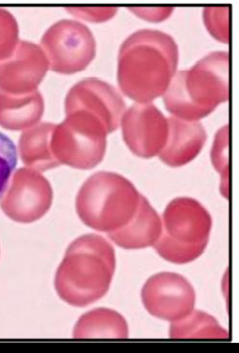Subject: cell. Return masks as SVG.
Instances as JSON below:
<instances>
[{
	"instance_id": "277c9868",
	"label": "cell",
	"mask_w": 239,
	"mask_h": 353,
	"mask_svg": "<svg viewBox=\"0 0 239 353\" xmlns=\"http://www.w3.org/2000/svg\"><path fill=\"white\" fill-rule=\"evenodd\" d=\"M140 196L125 176L112 172H98L87 179L79 190L77 214L87 227L112 233L132 220Z\"/></svg>"
},
{
	"instance_id": "6da1fadb",
	"label": "cell",
	"mask_w": 239,
	"mask_h": 353,
	"mask_svg": "<svg viewBox=\"0 0 239 353\" xmlns=\"http://www.w3.org/2000/svg\"><path fill=\"white\" fill-rule=\"evenodd\" d=\"M178 61V46L172 36L157 30H138L120 48V89L132 101L151 103L165 94Z\"/></svg>"
},
{
	"instance_id": "ba28073f",
	"label": "cell",
	"mask_w": 239,
	"mask_h": 353,
	"mask_svg": "<svg viewBox=\"0 0 239 353\" xmlns=\"http://www.w3.org/2000/svg\"><path fill=\"white\" fill-rule=\"evenodd\" d=\"M52 201L48 179L36 170L21 168L1 195L0 208L10 220L31 224L48 214Z\"/></svg>"
},
{
	"instance_id": "603a6c76",
	"label": "cell",
	"mask_w": 239,
	"mask_h": 353,
	"mask_svg": "<svg viewBox=\"0 0 239 353\" xmlns=\"http://www.w3.org/2000/svg\"><path fill=\"white\" fill-rule=\"evenodd\" d=\"M67 10L72 12V14L85 19V20L93 21V22H104L110 20L111 18L118 12L117 8H67Z\"/></svg>"
},
{
	"instance_id": "ac0fdd59",
	"label": "cell",
	"mask_w": 239,
	"mask_h": 353,
	"mask_svg": "<svg viewBox=\"0 0 239 353\" xmlns=\"http://www.w3.org/2000/svg\"><path fill=\"white\" fill-rule=\"evenodd\" d=\"M170 337L173 339H228L229 334L220 326L215 318L195 310L176 322H171Z\"/></svg>"
},
{
	"instance_id": "7c38bea8",
	"label": "cell",
	"mask_w": 239,
	"mask_h": 353,
	"mask_svg": "<svg viewBox=\"0 0 239 353\" xmlns=\"http://www.w3.org/2000/svg\"><path fill=\"white\" fill-rule=\"evenodd\" d=\"M48 69V57L40 46L19 41L14 53L0 61V90L10 94L34 92Z\"/></svg>"
},
{
	"instance_id": "e0dca14e",
	"label": "cell",
	"mask_w": 239,
	"mask_h": 353,
	"mask_svg": "<svg viewBox=\"0 0 239 353\" xmlns=\"http://www.w3.org/2000/svg\"><path fill=\"white\" fill-rule=\"evenodd\" d=\"M129 336L127 322L119 312L108 308H96L83 314L73 333L74 338H115Z\"/></svg>"
},
{
	"instance_id": "9a60e30c",
	"label": "cell",
	"mask_w": 239,
	"mask_h": 353,
	"mask_svg": "<svg viewBox=\"0 0 239 353\" xmlns=\"http://www.w3.org/2000/svg\"><path fill=\"white\" fill-rule=\"evenodd\" d=\"M44 114V101L36 90L28 94H10L0 90V126L21 131L35 126Z\"/></svg>"
},
{
	"instance_id": "8fae6325",
	"label": "cell",
	"mask_w": 239,
	"mask_h": 353,
	"mask_svg": "<svg viewBox=\"0 0 239 353\" xmlns=\"http://www.w3.org/2000/svg\"><path fill=\"white\" fill-rule=\"evenodd\" d=\"M66 114L82 110L102 121L108 133L116 131L126 104L112 85L99 79H85L75 84L65 101Z\"/></svg>"
},
{
	"instance_id": "cb8c5ba5",
	"label": "cell",
	"mask_w": 239,
	"mask_h": 353,
	"mask_svg": "<svg viewBox=\"0 0 239 353\" xmlns=\"http://www.w3.org/2000/svg\"><path fill=\"white\" fill-rule=\"evenodd\" d=\"M130 10L135 12L138 17H142L145 20L153 21V22L166 20L173 12L172 8H130Z\"/></svg>"
},
{
	"instance_id": "d6986e66",
	"label": "cell",
	"mask_w": 239,
	"mask_h": 353,
	"mask_svg": "<svg viewBox=\"0 0 239 353\" xmlns=\"http://www.w3.org/2000/svg\"><path fill=\"white\" fill-rule=\"evenodd\" d=\"M19 43V26L8 10L0 8V61L14 53Z\"/></svg>"
},
{
	"instance_id": "30bf717a",
	"label": "cell",
	"mask_w": 239,
	"mask_h": 353,
	"mask_svg": "<svg viewBox=\"0 0 239 353\" xmlns=\"http://www.w3.org/2000/svg\"><path fill=\"white\" fill-rule=\"evenodd\" d=\"M124 142L142 159L159 155L168 139V119L153 103H137L121 118Z\"/></svg>"
},
{
	"instance_id": "ffe728a7",
	"label": "cell",
	"mask_w": 239,
	"mask_h": 353,
	"mask_svg": "<svg viewBox=\"0 0 239 353\" xmlns=\"http://www.w3.org/2000/svg\"><path fill=\"white\" fill-rule=\"evenodd\" d=\"M204 24L216 39L228 43L230 39L229 8H206Z\"/></svg>"
},
{
	"instance_id": "7a4b0ae2",
	"label": "cell",
	"mask_w": 239,
	"mask_h": 353,
	"mask_svg": "<svg viewBox=\"0 0 239 353\" xmlns=\"http://www.w3.org/2000/svg\"><path fill=\"white\" fill-rule=\"evenodd\" d=\"M116 269L114 248L102 236L87 234L73 241L59 265L55 287L61 301L85 307L108 293Z\"/></svg>"
},
{
	"instance_id": "5b68a950",
	"label": "cell",
	"mask_w": 239,
	"mask_h": 353,
	"mask_svg": "<svg viewBox=\"0 0 239 353\" xmlns=\"http://www.w3.org/2000/svg\"><path fill=\"white\" fill-rule=\"evenodd\" d=\"M212 226V216L200 202L178 197L164 212L162 233L153 248L170 263H191L206 250Z\"/></svg>"
},
{
	"instance_id": "4fadbf2b",
	"label": "cell",
	"mask_w": 239,
	"mask_h": 353,
	"mask_svg": "<svg viewBox=\"0 0 239 353\" xmlns=\"http://www.w3.org/2000/svg\"><path fill=\"white\" fill-rule=\"evenodd\" d=\"M169 134L160 159L171 168H180L193 161L207 141L204 126L198 122L168 118Z\"/></svg>"
},
{
	"instance_id": "9c48e42d",
	"label": "cell",
	"mask_w": 239,
	"mask_h": 353,
	"mask_svg": "<svg viewBox=\"0 0 239 353\" xmlns=\"http://www.w3.org/2000/svg\"><path fill=\"white\" fill-rule=\"evenodd\" d=\"M145 310L161 320L176 322L189 316L195 305V291L187 278L176 273L151 276L142 291Z\"/></svg>"
},
{
	"instance_id": "5bb4252c",
	"label": "cell",
	"mask_w": 239,
	"mask_h": 353,
	"mask_svg": "<svg viewBox=\"0 0 239 353\" xmlns=\"http://www.w3.org/2000/svg\"><path fill=\"white\" fill-rule=\"evenodd\" d=\"M162 233V221L155 208L142 195L140 205L125 227L108 233V238L124 250H144L155 245Z\"/></svg>"
},
{
	"instance_id": "8992f818",
	"label": "cell",
	"mask_w": 239,
	"mask_h": 353,
	"mask_svg": "<svg viewBox=\"0 0 239 353\" xmlns=\"http://www.w3.org/2000/svg\"><path fill=\"white\" fill-rule=\"evenodd\" d=\"M106 127L89 112L76 110L55 125L51 150L61 165L78 170H90L99 165L106 152Z\"/></svg>"
},
{
	"instance_id": "7402d4cb",
	"label": "cell",
	"mask_w": 239,
	"mask_h": 353,
	"mask_svg": "<svg viewBox=\"0 0 239 353\" xmlns=\"http://www.w3.org/2000/svg\"><path fill=\"white\" fill-rule=\"evenodd\" d=\"M228 127L218 132L216 137L214 148H212V161L216 169L223 176V186H227V144Z\"/></svg>"
},
{
	"instance_id": "52a82bcc",
	"label": "cell",
	"mask_w": 239,
	"mask_h": 353,
	"mask_svg": "<svg viewBox=\"0 0 239 353\" xmlns=\"http://www.w3.org/2000/svg\"><path fill=\"white\" fill-rule=\"evenodd\" d=\"M41 46L49 68L63 75L84 71L96 55L93 32L73 20H61L51 26L42 36Z\"/></svg>"
},
{
	"instance_id": "3957f363",
	"label": "cell",
	"mask_w": 239,
	"mask_h": 353,
	"mask_svg": "<svg viewBox=\"0 0 239 353\" xmlns=\"http://www.w3.org/2000/svg\"><path fill=\"white\" fill-rule=\"evenodd\" d=\"M229 99V55L210 53L191 69L173 77L164 94L166 108L175 118L198 122Z\"/></svg>"
},
{
	"instance_id": "44dd1931",
	"label": "cell",
	"mask_w": 239,
	"mask_h": 353,
	"mask_svg": "<svg viewBox=\"0 0 239 353\" xmlns=\"http://www.w3.org/2000/svg\"><path fill=\"white\" fill-rule=\"evenodd\" d=\"M18 163V154L14 142L0 132V196L3 194L12 172Z\"/></svg>"
},
{
	"instance_id": "2e32d148",
	"label": "cell",
	"mask_w": 239,
	"mask_h": 353,
	"mask_svg": "<svg viewBox=\"0 0 239 353\" xmlns=\"http://www.w3.org/2000/svg\"><path fill=\"white\" fill-rule=\"evenodd\" d=\"M55 128V125L51 123H41L23 132L19 141V152L24 165L38 172L61 165L51 150Z\"/></svg>"
}]
</instances>
